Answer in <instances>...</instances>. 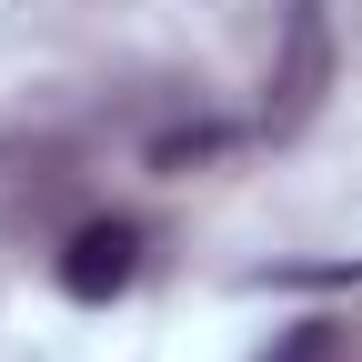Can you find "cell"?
I'll use <instances>...</instances> for the list:
<instances>
[{"label": "cell", "instance_id": "cell-3", "mask_svg": "<svg viewBox=\"0 0 362 362\" xmlns=\"http://www.w3.org/2000/svg\"><path fill=\"white\" fill-rule=\"evenodd\" d=\"M282 362H332V332H322V322H312V332H292V342H282Z\"/></svg>", "mask_w": 362, "mask_h": 362}, {"label": "cell", "instance_id": "cell-2", "mask_svg": "<svg viewBox=\"0 0 362 362\" xmlns=\"http://www.w3.org/2000/svg\"><path fill=\"white\" fill-rule=\"evenodd\" d=\"M292 11V71L272 81L282 101H272V131H292L312 101H322V71H332V40H322V0H282Z\"/></svg>", "mask_w": 362, "mask_h": 362}, {"label": "cell", "instance_id": "cell-1", "mask_svg": "<svg viewBox=\"0 0 362 362\" xmlns=\"http://www.w3.org/2000/svg\"><path fill=\"white\" fill-rule=\"evenodd\" d=\"M141 282V221H81V232L61 242V292L71 302H111V292H131Z\"/></svg>", "mask_w": 362, "mask_h": 362}]
</instances>
